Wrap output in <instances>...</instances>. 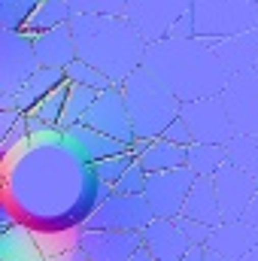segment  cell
<instances>
[{"mask_svg": "<svg viewBox=\"0 0 258 261\" xmlns=\"http://www.w3.org/2000/svg\"><path fill=\"white\" fill-rule=\"evenodd\" d=\"M0 161L3 197L34 231L82 228L113 195V186L94 173V164L79 155L61 128L46 137H31V143L15 146L0 155Z\"/></svg>", "mask_w": 258, "mask_h": 261, "instance_id": "1", "label": "cell"}, {"mask_svg": "<svg viewBox=\"0 0 258 261\" xmlns=\"http://www.w3.org/2000/svg\"><path fill=\"white\" fill-rule=\"evenodd\" d=\"M143 67H149L183 103L222 94L231 73L203 37H161L146 46Z\"/></svg>", "mask_w": 258, "mask_h": 261, "instance_id": "2", "label": "cell"}, {"mask_svg": "<svg viewBox=\"0 0 258 261\" xmlns=\"http://www.w3.org/2000/svg\"><path fill=\"white\" fill-rule=\"evenodd\" d=\"M76 34L79 58L100 67L116 85H122L137 67H143L146 55V37L134 28L128 15H97V12H79L70 21Z\"/></svg>", "mask_w": 258, "mask_h": 261, "instance_id": "3", "label": "cell"}, {"mask_svg": "<svg viewBox=\"0 0 258 261\" xmlns=\"http://www.w3.org/2000/svg\"><path fill=\"white\" fill-rule=\"evenodd\" d=\"M125 100H128V113L137 137H161L164 128L179 116L183 100L149 70V67H137L128 79L122 82Z\"/></svg>", "mask_w": 258, "mask_h": 261, "instance_id": "4", "label": "cell"}, {"mask_svg": "<svg viewBox=\"0 0 258 261\" xmlns=\"http://www.w3.org/2000/svg\"><path fill=\"white\" fill-rule=\"evenodd\" d=\"M194 34L216 40L258 28V0H194Z\"/></svg>", "mask_w": 258, "mask_h": 261, "instance_id": "5", "label": "cell"}, {"mask_svg": "<svg viewBox=\"0 0 258 261\" xmlns=\"http://www.w3.org/2000/svg\"><path fill=\"white\" fill-rule=\"evenodd\" d=\"M40 70L34 37L24 31L0 28V94H15L31 73Z\"/></svg>", "mask_w": 258, "mask_h": 261, "instance_id": "6", "label": "cell"}, {"mask_svg": "<svg viewBox=\"0 0 258 261\" xmlns=\"http://www.w3.org/2000/svg\"><path fill=\"white\" fill-rule=\"evenodd\" d=\"M152 219H155V213H152L146 195H122V192L113 189V195L85 219L82 228H88V231H97V228H107V231H143Z\"/></svg>", "mask_w": 258, "mask_h": 261, "instance_id": "7", "label": "cell"}, {"mask_svg": "<svg viewBox=\"0 0 258 261\" xmlns=\"http://www.w3.org/2000/svg\"><path fill=\"white\" fill-rule=\"evenodd\" d=\"M194 173L192 167H173V170H158V173H149L146 179V200L152 206V213L158 219H176L183 216V206H186V197L192 192Z\"/></svg>", "mask_w": 258, "mask_h": 261, "instance_id": "8", "label": "cell"}, {"mask_svg": "<svg viewBox=\"0 0 258 261\" xmlns=\"http://www.w3.org/2000/svg\"><path fill=\"white\" fill-rule=\"evenodd\" d=\"M179 116L189 122L194 140L197 143H228L237 130L228 116V107L222 100V94H210V97H197V100H186Z\"/></svg>", "mask_w": 258, "mask_h": 261, "instance_id": "9", "label": "cell"}, {"mask_svg": "<svg viewBox=\"0 0 258 261\" xmlns=\"http://www.w3.org/2000/svg\"><path fill=\"white\" fill-rule=\"evenodd\" d=\"M222 100L228 107V116L237 134H258V70H240L231 73Z\"/></svg>", "mask_w": 258, "mask_h": 261, "instance_id": "10", "label": "cell"}, {"mask_svg": "<svg viewBox=\"0 0 258 261\" xmlns=\"http://www.w3.org/2000/svg\"><path fill=\"white\" fill-rule=\"evenodd\" d=\"M82 122L104 130V134H110V137H116V140H122V143H128V146L137 140V130H134V122H131L128 100H125L122 85H113V88L100 91L97 100L88 107Z\"/></svg>", "mask_w": 258, "mask_h": 261, "instance_id": "11", "label": "cell"}, {"mask_svg": "<svg viewBox=\"0 0 258 261\" xmlns=\"http://www.w3.org/2000/svg\"><path fill=\"white\" fill-rule=\"evenodd\" d=\"M192 3L194 0H128L125 15L134 21V28L146 37V43H152V40L167 37L170 24L183 12H189Z\"/></svg>", "mask_w": 258, "mask_h": 261, "instance_id": "12", "label": "cell"}, {"mask_svg": "<svg viewBox=\"0 0 258 261\" xmlns=\"http://www.w3.org/2000/svg\"><path fill=\"white\" fill-rule=\"evenodd\" d=\"M213 182H216V195H219V206H222L225 222L243 219V213H246L252 195L258 192L255 179H252L246 170H240V167H234L231 161H225V164L216 170Z\"/></svg>", "mask_w": 258, "mask_h": 261, "instance_id": "13", "label": "cell"}, {"mask_svg": "<svg viewBox=\"0 0 258 261\" xmlns=\"http://www.w3.org/2000/svg\"><path fill=\"white\" fill-rule=\"evenodd\" d=\"M143 246V231H88L79 228V249L88 261H128Z\"/></svg>", "mask_w": 258, "mask_h": 261, "instance_id": "14", "label": "cell"}, {"mask_svg": "<svg viewBox=\"0 0 258 261\" xmlns=\"http://www.w3.org/2000/svg\"><path fill=\"white\" fill-rule=\"evenodd\" d=\"M143 246L155 255L158 261H183L186 252L192 249L189 237L176 225V219H152L143 228Z\"/></svg>", "mask_w": 258, "mask_h": 261, "instance_id": "15", "label": "cell"}, {"mask_svg": "<svg viewBox=\"0 0 258 261\" xmlns=\"http://www.w3.org/2000/svg\"><path fill=\"white\" fill-rule=\"evenodd\" d=\"M210 46H213V52L219 55V61L225 64L228 73L249 70L258 61V28L240 31V34H228V37H216V40H210Z\"/></svg>", "mask_w": 258, "mask_h": 261, "instance_id": "16", "label": "cell"}, {"mask_svg": "<svg viewBox=\"0 0 258 261\" xmlns=\"http://www.w3.org/2000/svg\"><path fill=\"white\" fill-rule=\"evenodd\" d=\"M258 246V228H252L246 219H237V222H222L219 228H213L210 234V243L207 249L210 252H219L231 261H240L246 252H252Z\"/></svg>", "mask_w": 258, "mask_h": 261, "instance_id": "17", "label": "cell"}, {"mask_svg": "<svg viewBox=\"0 0 258 261\" xmlns=\"http://www.w3.org/2000/svg\"><path fill=\"white\" fill-rule=\"evenodd\" d=\"M34 46H37L40 67H61V70H64L70 61L79 58L76 34H73L70 24H58V28H49V31L37 34V37H34Z\"/></svg>", "mask_w": 258, "mask_h": 261, "instance_id": "18", "label": "cell"}, {"mask_svg": "<svg viewBox=\"0 0 258 261\" xmlns=\"http://www.w3.org/2000/svg\"><path fill=\"white\" fill-rule=\"evenodd\" d=\"M64 137L79 149V155H82L88 164H94V161H100V158H107V155H119V152L131 149L128 143H122V140H116V137H110V134H104V130H97V128H91V125H85V122L67 128Z\"/></svg>", "mask_w": 258, "mask_h": 261, "instance_id": "19", "label": "cell"}, {"mask_svg": "<svg viewBox=\"0 0 258 261\" xmlns=\"http://www.w3.org/2000/svg\"><path fill=\"white\" fill-rule=\"evenodd\" d=\"M183 216L197 219V222H203V225H210V228H219V225L225 222L213 176H197V179H194L192 192L186 197V206H183Z\"/></svg>", "mask_w": 258, "mask_h": 261, "instance_id": "20", "label": "cell"}, {"mask_svg": "<svg viewBox=\"0 0 258 261\" xmlns=\"http://www.w3.org/2000/svg\"><path fill=\"white\" fill-rule=\"evenodd\" d=\"M0 261H46V252L37 243V234L28 222H15L0 231Z\"/></svg>", "mask_w": 258, "mask_h": 261, "instance_id": "21", "label": "cell"}, {"mask_svg": "<svg viewBox=\"0 0 258 261\" xmlns=\"http://www.w3.org/2000/svg\"><path fill=\"white\" fill-rule=\"evenodd\" d=\"M61 82H67V73L61 67H40V70L31 73L28 82L12 94V97H15V107L24 110V113H31V110H34L55 85H61Z\"/></svg>", "mask_w": 258, "mask_h": 261, "instance_id": "22", "label": "cell"}, {"mask_svg": "<svg viewBox=\"0 0 258 261\" xmlns=\"http://www.w3.org/2000/svg\"><path fill=\"white\" fill-rule=\"evenodd\" d=\"M137 161H140L149 173L186 167V164H189V146H179V143H170V140H164V137H155V140L149 143V149H146L143 155H137Z\"/></svg>", "mask_w": 258, "mask_h": 261, "instance_id": "23", "label": "cell"}, {"mask_svg": "<svg viewBox=\"0 0 258 261\" xmlns=\"http://www.w3.org/2000/svg\"><path fill=\"white\" fill-rule=\"evenodd\" d=\"M73 6H70V0H40L37 3V9H34V15L24 21V34H31V37H37V34H43V31H49V28H58V24H70L73 21Z\"/></svg>", "mask_w": 258, "mask_h": 261, "instance_id": "24", "label": "cell"}, {"mask_svg": "<svg viewBox=\"0 0 258 261\" xmlns=\"http://www.w3.org/2000/svg\"><path fill=\"white\" fill-rule=\"evenodd\" d=\"M228 161L240 170H246L258 182V134H234L228 143Z\"/></svg>", "mask_w": 258, "mask_h": 261, "instance_id": "25", "label": "cell"}, {"mask_svg": "<svg viewBox=\"0 0 258 261\" xmlns=\"http://www.w3.org/2000/svg\"><path fill=\"white\" fill-rule=\"evenodd\" d=\"M228 161V149L222 143H197L189 146V167L197 176H216V170Z\"/></svg>", "mask_w": 258, "mask_h": 261, "instance_id": "26", "label": "cell"}, {"mask_svg": "<svg viewBox=\"0 0 258 261\" xmlns=\"http://www.w3.org/2000/svg\"><path fill=\"white\" fill-rule=\"evenodd\" d=\"M97 88H88V85H79V82H70V91H67V103H64V116H61V125L58 128L67 130L73 125H79L88 113V107L97 100Z\"/></svg>", "mask_w": 258, "mask_h": 261, "instance_id": "27", "label": "cell"}, {"mask_svg": "<svg viewBox=\"0 0 258 261\" xmlns=\"http://www.w3.org/2000/svg\"><path fill=\"white\" fill-rule=\"evenodd\" d=\"M67 73V82H79V85H88V88H97V91H107V88H113L116 82L100 70V67L88 64L85 58H76V61H70L64 67Z\"/></svg>", "mask_w": 258, "mask_h": 261, "instance_id": "28", "label": "cell"}, {"mask_svg": "<svg viewBox=\"0 0 258 261\" xmlns=\"http://www.w3.org/2000/svg\"><path fill=\"white\" fill-rule=\"evenodd\" d=\"M67 91H70V82H61V85H55L34 110H31V116H37V119H43V122H49V125H61V116H64V103H67Z\"/></svg>", "mask_w": 258, "mask_h": 261, "instance_id": "29", "label": "cell"}, {"mask_svg": "<svg viewBox=\"0 0 258 261\" xmlns=\"http://www.w3.org/2000/svg\"><path fill=\"white\" fill-rule=\"evenodd\" d=\"M134 161H137L134 149H125V152H119V155H107V158L94 161V173H97V176H100L104 182L116 186V182H119V179L125 176V170H128Z\"/></svg>", "mask_w": 258, "mask_h": 261, "instance_id": "30", "label": "cell"}, {"mask_svg": "<svg viewBox=\"0 0 258 261\" xmlns=\"http://www.w3.org/2000/svg\"><path fill=\"white\" fill-rule=\"evenodd\" d=\"M40 0H0V28L21 31Z\"/></svg>", "mask_w": 258, "mask_h": 261, "instance_id": "31", "label": "cell"}, {"mask_svg": "<svg viewBox=\"0 0 258 261\" xmlns=\"http://www.w3.org/2000/svg\"><path fill=\"white\" fill-rule=\"evenodd\" d=\"M34 234H37V243L46 252V258L79 246V228H70V231H34Z\"/></svg>", "mask_w": 258, "mask_h": 261, "instance_id": "32", "label": "cell"}, {"mask_svg": "<svg viewBox=\"0 0 258 261\" xmlns=\"http://www.w3.org/2000/svg\"><path fill=\"white\" fill-rule=\"evenodd\" d=\"M146 179H149V170H146L140 161H134L128 170H125V176H122L113 189L122 192V195H146Z\"/></svg>", "mask_w": 258, "mask_h": 261, "instance_id": "33", "label": "cell"}, {"mask_svg": "<svg viewBox=\"0 0 258 261\" xmlns=\"http://www.w3.org/2000/svg\"><path fill=\"white\" fill-rule=\"evenodd\" d=\"M73 12H97V15H125L128 0H70Z\"/></svg>", "mask_w": 258, "mask_h": 261, "instance_id": "34", "label": "cell"}, {"mask_svg": "<svg viewBox=\"0 0 258 261\" xmlns=\"http://www.w3.org/2000/svg\"><path fill=\"white\" fill-rule=\"evenodd\" d=\"M176 225L183 228V234L189 237L192 246H207V243H210V234H213L210 225H203V222H197V219H189V216H176Z\"/></svg>", "mask_w": 258, "mask_h": 261, "instance_id": "35", "label": "cell"}, {"mask_svg": "<svg viewBox=\"0 0 258 261\" xmlns=\"http://www.w3.org/2000/svg\"><path fill=\"white\" fill-rule=\"evenodd\" d=\"M24 143H31V130H28V113L18 119V125L9 130L6 137H0V155L12 152L15 146H24Z\"/></svg>", "mask_w": 258, "mask_h": 261, "instance_id": "36", "label": "cell"}, {"mask_svg": "<svg viewBox=\"0 0 258 261\" xmlns=\"http://www.w3.org/2000/svg\"><path fill=\"white\" fill-rule=\"evenodd\" d=\"M161 137H164V140H170V143H179V146H192V143H194V134H192L189 122H186L183 116H176V119L164 128Z\"/></svg>", "mask_w": 258, "mask_h": 261, "instance_id": "37", "label": "cell"}, {"mask_svg": "<svg viewBox=\"0 0 258 261\" xmlns=\"http://www.w3.org/2000/svg\"><path fill=\"white\" fill-rule=\"evenodd\" d=\"M167 37H197L194 34V12H183L173 24H170V31H167Z\"/></svg>", "mask_w": 258, "mask_h": 261, "instance_id": "38", "label": "cell"}, {"mask_svg": "<svg viewBox=\"0 0 258 261\" xmlns=\"http://www.w3.org/2000/svg\"><path fill=\"white\" fill-rule=\"evenodd\" d=\"M21 116H24V110H0V137H6L9 130L15 128Z\"/></svg>", "mask_w": 258, "mask_h": 261, "instance_id": "39", "label": "cell"}, {"mask_svg": "<svg viewBox=\"0 0 258 261\" xmlns=\"http://www.w3.org/2000/svg\"><path fill=\"white\" fill-rule=\"evenodd\" d=\"M15 222H21V219H18V213H15V206H12V203H9V200L3 197V200H0V231H6V228H12Z\"/></svg>", "mask_w": 258, "mask_h": 261, "instance_id": "40", "label": "cell"}, {"mask_svg": "<svg viewBox=\"0 0 258 261\" xmlns=\"http://www.w3.org/2000/svg\"><path fill=\"white\" fill-rule=\"evenodd\" d=\"M28 130H31V137H46V134H52V130H58L55 125H49V122H43V119H37V116H31L28 113Z\"/></svg>", "mask_w": 258, "mask_h": 261, "instance_id": "41", "label": "cell"}, {"mask_svg": "<svg viewBox=\"0 0 258 261\" xmlns=\"http://www.w3.org/2000/svg\"><path fill=\"white\" fill-rule=\"evenodd\" d=\"M46 261H88V255L79 249V246H73V249H67V252H58V255H49Z\"/></svg>", "mask_w": 258, "mask_h": 261, "instance_id": "42", "label": "cell"}, {"mask_svg": "<svg viewBox=\"0 0 258 261\" xmlns=\"http://www.w3.org/2000/svg\"><path fill=\"white\" fill-rule=\"evenodd\" d=\"M243 219L252 225V228H258V192L252 195V200H249V206H246V213H243Z\"/></svg>", "mask_w": 258, "mask_h": 261, "instance_id": "43", "label": "cell"}, {"mask_svg": "<svg viewBox=\"0 0 258 261\" xmlns=\"http://www.w3.org/2000/svg\"><path fill=\"white\" fill-rule=\"evenodd\" d=\"M183 261H207V246H192Z\"/></svg>", "mask_w": 258, "mask_h": 261, "instance_id": "44", "label": "cell"}, {"mask_svg": "<svg viewBox=\"0 0 258 261\" xmlns=\"http://www.w3.org/2000/svg\"><path fill=\"white\" fill-rule=\"evenodd\" d=\"M149 143H152V140H149V137H137V140H134V143H131V149H134V155H143V152H146V149H149Z\"/></svg>", "mask_w": 258, "mask_h": 261, "instance_id": "45", "label": "cell"}, {"mask_svg": "<svg viewBox=\"0 0 258 261\" xmlns=\"http://www.w3.org/2000/svg\"><path fill=\"white\" fill-rule=\"evenodd\" d=\"M128 261H158V258H155V255H152V252H149L146 246H140V249H137V252H134V255H131Z\"/></svg>", "mask_w": 258, "mask_h": 261, "instance_id": "46", "label": "cell"}, {"mask_svg": "<svg viewBox=\"0 0 258 261\" xmlns=\"http://www.w3.org/2000/svg\"><path fill=\"white\" fill-rule=\"evenodd\" d=\"M207 261H231V258H225V255H219V252H210V249H207Z\"/></svg>", "mask_w": 258, "mask_h": 261, "instance_id": "47", "label": "cell"}, {"mask_svg": "<svg viewBox=\"0 0 258 261\" xmlns=\"http://www.w3.org/2000/svg\"><path fill=\"white\" fill-rule=\"evenodd\" d=\"M240 261H258V246L252 249V252H246V255H243Z\"/></svg>", "mask_w": 258, "mask_h": 261, "instance_id": "48", "label": "cell"}, {"mask_svg": "<svg viewBox=\"0 0 258 261\" xmlns=\"http://www.w3.org/2000/svg\"><path fill=\"white\" fill-rule=\"evenodd\" d=\"M255 70H258V61H255Z\"/></svg>", "mask_w": 258, "mask_h": 261, "instance_id": "49", "label": "cell"}]
</instances>
